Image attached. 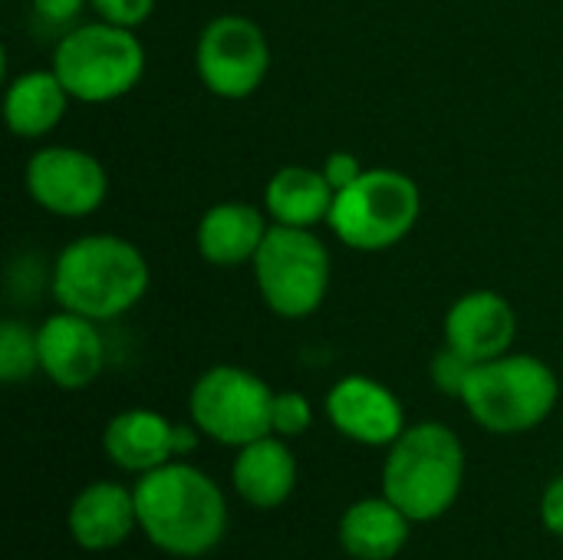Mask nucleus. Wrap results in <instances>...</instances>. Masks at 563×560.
I'll list each match as a JSON object with an SVG mask.
<instances>
[{
	"label": "nucleus",
	"instance_id": "obj_1",
	"mask_svg": "<svg viewBox=\"0 0 563 560\" xmlns=\"http://www.w3.org/2000/svg\"><path fill=\"white\" fill-rule=\"evenodd\" d=\"M139 531L172 558H205L228 535V498L211 475L175 459L132 485Z\"/></svg>",
	"mask_w": 563,
	"mask_h": 560
},
{
	"label": "nucleus",
	"instance_id": "obj_2",
	"mask_svg": "<svg viewBox=\"0 0 563 560\" xmlns=\"http://www.w3.org/2000/svg\"><path fill=\"white\" fill-rule=\"evenodd\" d=\"M145 254L119 234H82L53 264V297L63 310L96 323L119 320L148 290Z\"/></svg>",
	"mask_w": 563,
	"mask_h": 560
},
{
	"label": "nucleus",
	"instance_id": "obj_3",
	"mask_svg": "<svg viewBox=\"0 0 563 560\" xmlns=\"http://www.w3.org/2000/svg\"><path fill=\"white\" fill-rule=\"evenodd\" d=\"M383 495L399 505L412 525H432L459 502L465 485V446L442 422L406 426L386 449Z\"/></svg>",
	"mask_w": 563,
	"mask_h": 560
},
{
	"label": "nucleus",
	"instance_id": "obj_4",
	"mask_svg": "<svg viewBox=\"0 0 563 560\" xmlns=\"http://www.w3.org/2000/svg\"><path fill=\"white\" fill-rule=\"evenodd\" d=\"M561 399L558 373L531 353H505L488 363H475L462 406L495 436H521L538 429Z\"/></svg>",
	"mask_w": 563,
	"mask_h": 560
},
{
	"label": "nucleus",
	"instance_id": "obj_5",
	"mask_svg": "<svg viewBox=\"0 0 563 560\" xmlns=\"http://www.w3.org/2000/svg\"><path fill=\"white\" fill-rule=\"evenodd\" d=\"M422 215V188L396 168H366L350 188L336 191L330 231L363 254L396 248L412 234Z\"/></svg>",
	"mask_w": 563,
	"mask_h": 560
},
{
	"label": "nucleus",
	"instance_id": "obj_6",
	"mask_svg": "<svg viewBox=\"0 0 563 560\" xmlns=\"http://www.w3.org/2000/svg\"><path fill=\"white\" fill-rule=\"evenodd\" d=\"M53 69L79 102H115L145 76V46L129 26L82 23L59 36Z\"/></svg>",
	"mask_w": 563,
	"mask_h": 560
},
{
	"label": "nucleus",
	"instance_id": "obj_7",
	"mask_svg": "<svg viewBox=\"0 0 563 560\" xmlns=\"http://www.w3.org/2000/svg\"><path fill=\"white\" fill-rule=\"evenodd\" d=\"M254 284L264 307L284 320H303L317 314L330 294L333 261L327 244L310 228L271 224L254 261Z\"/></svg>",
	"mask_w": 563,
	"mask_h": 560
},
{
	"label": "nucleus",
	"instance_id": "obj_8",
	"mask_svg": "<svg viewBox=\"0 0 563 560\" xmlns=\"http://www.w3.org/2000/svg\"><path fill=\"white\" fill-rule=\"evenodd\" d=\"M271 409L274 389L257 373L231 363L205 370L188 396L191 422L201 429V436L228 449H241L271 436Z\"/></svg>",
	"mask_w": 563,
	"mask_h": 560
},
{
	"label": "nucleus",
	"instance_id": "obj_9",
	"mask_svg": "<svg viewBox=\"0 0 563 560\" xmlns=\"http://www.w3.org/2000/svg\"><path fill=\"white\" fill-rule=\"evenodd\" d=\"M195 69L208 92L221 99H247L264 86L271 69L267 33L244 13H221L198 33Z\"/></svg>",
	"mask_w": 563,
	"mask_h": 560
},
{
	"label": "nucleus",
	"instance_id": "obj_10",
	"mask_svg": "<svg viewBox=\"0 0 563 560\" xmlns=\"http://www.w3.org/2000/svg\"><path fill=\"white\" fill-rule=\"evenodd\" d=\"M26 195L56 218H86L102 208L109 175L102 162L76 145H46L33 152L23 172Z\"/></svg>",
	"mask_w": 563,
	"mask_h": 560
},
{
	"label": "nucleus",
	"instance_id": "obj_11",
	"mask_svg": "<svg viewBox=\"0 0 563 560\" xmlns=\"http://www.w3.org/2000/svg\"><path fill=\"white\" fill-rule=\"evenodd\" d=\"M323 409L330 426L343 439L369 449H389L406 429V409L399 396L379 380L360 373L336 380L333 389L327 393Z\"/></svg>",
	"mask_w": 563,
	"mask_h": 560
},
{
	"label": "nucleus",
	"instance_id": "obj_12",
	"mask_svg": "<svg viewBox=\"0 0 563 560\" xmlns=\"http://www.w3.org/2000/svg\"><path fill=\"white\" fill-rule=\"evenodd\" d=\"M40 343V373L59 389H86L106 370V340L99 323L63 310L46 317L36 327Z\"/></svg>",
	"mask_w": 563,
	"mask_h": 560
},
{
	"label": "nucleus",
	"instance_id": "obj_13",
	"mask_svg": "<svg viewBox=\"0 0 563 560\" xmlns=\"http://www.w3.org/2000/svg\"><path fill=\"white\" fill-rule=\"evenodd\" d=\"M442 333L445 343L465 353L472 363H488L511 353L518 337V314L495 290H468L449 307Z\"/></svg>",
	"mask_w": 563,
	"mask_h": 560
},
{
	"label": "nucleus",
	"instance_id": "obj_14",
	"mask_svg": "<svg viewBox=\"0 0 563 560\" xmlns=\"http://www.w3.org/2000/svg\"><path fill=\"white\" fill-rule=\"evenodd\" d=\"M66 528H69V538L89 554L122 548L132 538V531L139 528V512H135L132 488H125L119 482H92V485H86L69 502Z\"/></svg>",
	"mask_w": 563,
	"mask_h": 560
},
{
	"label": "nucleus",
	"instance_id": "obj_15",
	"mask_svg": "<svg viewBox=\"0 0 563 560\" xmlns=\"http://www.w3.org/2000/svg\"><path fill=\"white\" fill-rule=\"evenodd\" d=\"M102 452L115 469L129 475H145L152 469H162L178 459L175 422L155 409H125L109 419L102 432Z\"/></svg>",
	"mask_w": 563,
	"mask_h": 560
},
{
	"label": "nucleus",
	"instance_id": "obj_16",
	"mask_svg": "<svg viewBox=\"0 0 563 560\" xmlns=\"http://www.w3.org/2000/svg\"><path fill=\"white\" fill-rule=\"evenodd\" d=\"M231 485L251 508H280L297 488V455L290 452L287 439L271 432L241 446L231 465Z\"/></svg>",
	"mask_w": 563,
	"mask_h": 560
},
{
	"label": "nucleus",
	"instance_id": "obj_17",
	"mask_svg": "<svg viewBox=\"0 0 563 560\" xmlns=\"http://www.w3.org/2000/svg\"><path fill=\"white\" fill-rule=\"evenodd\" d=\"M271 224L257 205L247 201H221L211 205L195 231V244L205 264L211 267H238L251 264Z\"/></svg>",
	"mask_w": 563,
	"mask_h": 560
},
{
	"label": "nucleus",
	"instance_id": "obj_18",
	"mask_svg": "<svg viewBox=\"0 0 563 560\" xmlns=\"http://www.w3.org/2000/svg\"><path fill=\"white\" fill-rule=\"evenodd\" d=\"M340 548L353 560H393L412 535L409 515L386 495L353 502L340 518Z\"/></svg>",
	"mask_w": 563,
	"mask_h": 560
},
{
	"label": "nucleus",
	"instance_id": "obj_19",
	"mask_svg": "<svg viewBox=\"0 0 563 560\" xmlns=\"http://www.w3.org/2000/svg\"><path fill=\"white\" fill-rule=\"evenodd\" d=\"M333 185L327 182L323 168L310 165H284L271 175L264 188V211L271 224L284 228H317L330 221L333 211Z\"/></svg>",
	"mask_w": 563,
	"mask_h": 560
},
{
	"label": "nucleus",
	"instance_id": "obj_20",
	"mask_svg": "<svg viewBox=\"0 0 563 560\" xmlns=\"http://www.w3.org/2000/svg\"><path fill=\"white\" fill-rule=\"evenodd\" d=\"M69 89L56 76V69H26L7 83L3 92V119L16 139H43L49 135L69 106Z\"/></svg>",
	"mask_w": 563,
	"mask_h": 560
},
{
	"label": "nucleus",
	"instance_id": "obj_21",
	"mask_svg": "<svg viewBox=\"0 0 563 560\" xmlns=\"http://www.w3.org/2000/svg\"><path fill=\"white\" fill-rule=\"evenodd\" d=\"M40 373V343L36 330H30L20 320L0 323V380L7 386H16Z\"/></svg>",
	"mask_w": 563,
	"mask_h": 560
},
{
	"label": "nucleus",
	"instance_id": "obj_22",
	"mask_svg": "<svg viewBox=\"0 0 563 560\" xmlns=\"http://www.w3.org/2000/svg\"><path fill=\"white\" fill-rule=\"evenodd\" d=\"M313 426V406L303 393H274V409H271V432L280 439H297Z\"/></svg>",
	"mask_w": 563,
	"mask_h": 560
},
{
	"label": "nucleus",
	"instance_id": "obj_23",
	"mask_svg": "<svg viewBox=\"0 0 563 560\" xmlns=\"http://www.w3.org/2000/svg\"><path fill=\"white\" fill-rule=\"evenodd\" d=\"M472 370H475V363H472L465 353H459L455 347H449V343L432 356V383H435V389L445 393V396L462 399Z\"/></svg>",
	"mask_w": 563,
	"mask_h": 560
},
{
	"label": "nucleus",
	"instance_id": "obj_24",
	"mask_svg": "<svg viewBox=\"0 0 563 560\" xmlns=\"http://www.w3.org/2000/svg\"><path fill=\"white\" fill-rule=\"evenodd\" d=\"M89 7L99 13V20L135 30L152 17L155 0H89Z\"/></svg>",
	"mask_w": 563,
	"mask_h": 560
},
{
	"label": "nucleus",
	"instance_id": "obj_25",
	"mask_svg": "<svg viewBox=\"0 0 563 560\" xmlns=\"http://www.w3.org/2000/svg\"><path fill=\"white\" fill-rule=\"evenodd\" d=\"M320 168H323L327 182L333 185V191L350 188V185L366 172V168H363V162H360L353 152H330V155H327V162H323Z\"/></svg>",
	"mask_w": 563,
	"mask_h": 560
},
{
	"label": "nucleus",
	"instance_id": "obj_26",
	"mask_svg": "<svg viewBox=\"0 0 563 560\" xmlns=\"http://www.w3.org/2000/svg\"><path fill=\"white\" fill-rule=\"evenodd\" d=\"M541 525L563 538V475H558L541 495Z\"/></svg>",
	"mask_w": 563,
	"mask_h": 560
},
{
	"label": "nucleus",
	"instance_id": "obj_27",
	"mask_svg": "<svg viewBox=\"0 0 563 560\" xmlns=\"http://www.w3.org/2000/svg\"><path fill=\"white\" fill-rule=\"evenodd\" d=\"M36 17L43 23H53V26H66L79 17V10L89 3V0H30Z\"/></svg>",
	"mask_w": 563,
	"mask_h": 560
}]
</instances>
